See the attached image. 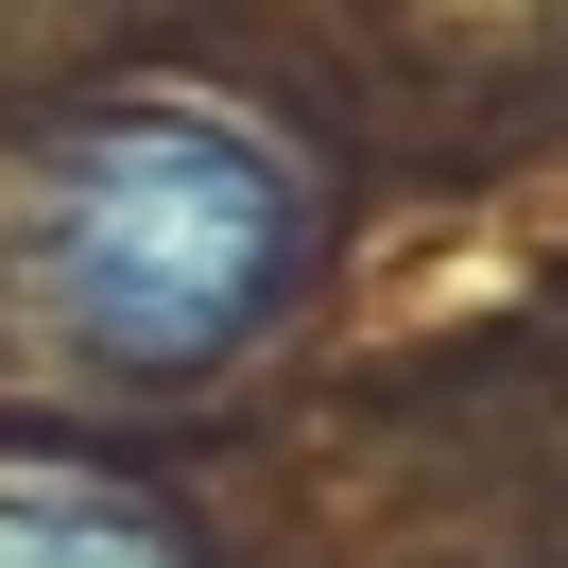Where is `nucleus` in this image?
Here are the masks:
<instances>
[{
    "label": "nucleus",
    "instance_id": "obj_2",
    "mask_svg": "<svg viewBox=\"0 0 568 568\" xmlns=\"http://www.w3.org/2000/svg\"><path fill=\"white\" fill-rule=\"evenodd\" d=\"M0 568H207L155 483L87 448H0Z\"/></svg>",
    "mask_w": 568,
    "mask_h": 568
},
{
    "label": "nucleus",
    "instance_id": "obj_1",
    "mask_svg": "<svg viewBox=\"0 0 568 568\" xmlns=\"http://www.w3.org/2000/svg\"><path fill=\"white\" fill-rule=\"evenodd\" d=\"M18 258H36V311L70 327L121 379H207L311 276V173H293L258 121L224 104H87L70 139L36 155V207H18Z\"/></svg>",
    "mask_w": 568,
    "mask_h": 568
}]
</instances>
